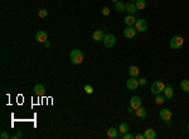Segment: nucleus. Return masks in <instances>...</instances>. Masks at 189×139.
<instances>
[{
  "label": "nucleus",
  "instance_id": "nucleus-1",
  "mask_svg": "<svg viewBox=\"0 0 189 139\" xmlns=\"http://www.w3.org/2000/svg\"><path fill=\"white\" fill-rule=\"evenodd\" d=\"M69 58H71V62L73 63V64L76 65H78V64H81L82 62H83V53L81 52L80 49H73L71 52V55H69Z\"/></svg>",
  "mask_w": 189,
  "mask_h": 139
},
{
  "label": "nucleus",
  "instance_id": "nucleus-2",
  "mask_svg": "<svg viewBox=\"0 0 189 139\" xmlns=\"http://www.w3.org/2000/svg\"><path fill=\"white\" fill-rule=\"evenodd\" d=\"M103 44H105L106 48H113L116 44V38L115 35H112V34H107V35H105V38H103Z\"/></svg>",
  "mask_w": 189,
  "mask_h": 139
},
{
  "label": "nucleus",
  "instance_id": "nucleus-3",
  "mask_svg": "<svg viewBox=\"0 0 189 139\" xmlns=\"http://www.w3.org/2000/svg\"><path fill=\"white\" fill-rule=\"evenodd\" d=\"M183 43H184V39H183L182 36L176 35V36H173L172 40H170V48L173 49H179L180 46L183 45Z\"/></svg>",
  "mask_w": 189,
  "mask_h": 139
},
{
  "label": "nucleus",
  "instance_id": "nucleus-4",
  "mask_svg": "<svg viewBox=\"0 0 189 139\" xmlns=\"http://www.w3.org/2000/svg\"><path fill=\"white\" fill-rule=\"evenodd\" d=\"M164 88H165V85L163 81H154L151 85V91L156 95V94H160L162 91H164Z\"/></svg>",
  "mask_w": 189,
  "mask_h": 139
},
{
  "label": "nucleus",
  "instance_id": "nucleus-5",
  "mask_svg": "<svg viewBox=\"0 0 189 139\" xmlns=\"http://www.w3.org/2000/svg\"><path fill=\"white\" fill-rule=\"evenodd\" d=\"M147 21L144 20V19H139V20L136 21V24H135V28H136V30H139L140 33H143V31L147 30Z\"/></svg>",
  "mask_w": 189,
  "mask_h": 139
},
{
  "label": "nucleus",
  "instance_id": "nucleus-6",
  "mask_svg": "<svg viewBox=\"0 0 189 139\" xmlns=\"http://www.w3.org/2000/svg\"><path fill=\"white\" fill-rule=\"evenodd\" d=\"M136 29H134L132 26H127L126 29L124 30V36L126 38V39H131V38H134L135 35H136Z\"/></svg>",
  "mask_w": 189,
  "mask_h": 139
},
{
  "label": "nucleus",
  "instance_id": "nucleus-7",
  "mask_svg": "<svg viewBox=\"0 0 189 139\" xmlns=\"http://www.w3.org/2000/svg\"><path fill=\"white\" fill-rule=\"evenodd\" d=\"M126 87L129 88L130 90H135V89H137V87H139V80H136L135 78H130L127 81H126Z\"/></svg>",
  "mask_w": 189,
  "mask_h": 139
},
{
  "label": "nucleus",
  "instance_id": "nucleus-8",
  "mask_svg": "<svg viewBox=\"0 0 189 139\" xmlns=\"http://www.w3.org/2000/svg\"><path fill=\"white\" fill-rule=\"evenodd\" d=\"M36 39L39 43H44V42H47V40H48V34H47L44 30H39L36 34Z\"/></svg>",
  "mask_w": 189,
  "mask_h": 139
},
{
  "label": "nucleus",
  "instance_id": "nucleus-9",
  "mask_svg": "<svg viewBox=\"0 0 189 139\" xmlns=\"http://www.w3.org/2000/svg\"><path fill=\"white\" fill-rule=\"evenodd\" d=\"M34 93H36L38 97L46 95V87H44V85H42V84L34 85Z\"/></svg>",
  "mask_w": 189,
  "mask_h": 139
},
{
  "label": "nucleus",
  "instance_id": "nucleus-10",
  "mask_svg": "<svg viewBox=\"0 0 189 139\" xmlns=\"http://www.w3.org/2000/svg\"><path fill=\"white\" fill-rule=\"evenodd\" d=\"M160 118H162L163 120H165V122H169L170 119H172V112H170L169 109L160 110Z\"/></svg>",
  "mask_w": 189,
  "mask_h": 139
},
{
  "label": "nucleus",
  "instance_id": "nucleus-11",
  "mask_svg": "<svg viewBox=\"0 0 189 139\" xmlns=\"http://www.w3.org/2000/svg\"><path fill=\"white\" fill-rule=\"evenodd\" d=\"M130 107H132L135 110L141 107V99L139 97H132L130 99Z\"/></svg>",
  "mask_w": 189,
  "mask_h": 139
},
{
  "label": "nucleus",
  "instance_id": "nucleus-12",
  "mask_svg": "<svg viewBox=\"0 0 189 139\" xmlns=\"http://www.w3.org/2000/svg\"><path fill=\"white\" fill-rule=\"evenodd\" d=\"M124 21H125V24L127 25V26H132V25H135V24H136L137 19L135 18V15H131V14H129L127 17H126V18L124 19Z\"/></svg>",
  "mask_w": 189,
  "mask_h": 139
},
{
  "label": "nucleus",
  "instance_id": "nucleus-13",
  "mask_svg": "<svg viewBox=\"0 0 189 139\" xmlns=\"http://www.w3.org/2000/svg\"><path fill=\"white\" fill-rule=\"evenodd\" d=\"M144 137H145V139H155L156 138V132L154 130V129L149 128V129H146V130L144 132Z\"/></svg>",
  "mask_w": 189,
  "mask_h": 139
},
{
  "label": "nucleus",
  "instance_id": "nucleus-14",
  "mask_svg": "<svg viewBox=\"0 0 189 139\" xmlns=\"http://www.w3.org/2000/svg\"><path fill=\"white\" fill-rule=\"evenodd\" d=\"M103 38H105V35H103L102 30H96L92 35V39L94 42H101V40H103Z\"/></svg>",
  "mask_w": 189,
  "mask_h": 139
},
{
  "label": "nucleus",
  "instance_id": "nucleus-15",
  "mask_svg": "<svg viewBox=\"0 0 189 139\" xmlns=\"http://www.w3.org/2000/svg\"><path fill=\"white\" fill-rule=\"evenodd\" d=\"M139 73H140V70H139V68L136 67V65H131V67H129V75L132 78H136L139 75Z\"/></svg>",
  "mask_w": 189,
  "mask_h": 139
},
{
  "label": "nucleus",
  "instance_id": "nucleus-16",
  "mask_svg": "<svg viewBox=\"0 0 189 139\" xmlns=\"http://www.w3.org/2000/svg\"><path fill=\"white\" fill-rule=\"evenodd\" d=\"M126 11H127L129 14H131V15H135V13L137 11L136 5L132 4V3H129V4H126Z\"/></svg>",
  "mask_w": 189,
  "mask_h": 139
},
{
  "label": "nucleus",
  "instance_id": "nucleus-17",
  "mask_svg": "<svg viewBox=\"0 0 189 139\" xmlns=\"http://www.w3.org/2000/svg\"><path fill=\"white\" fill-rule=\"evenodd\" d=\"M115 10L117 11V13L126 11V4H124L122 1H117V3H115Z\"/></svg>",
  "mask_w": 189,
  "mask_h": 139
},
{
  "label": "nucleus",
  "instance_id": "nucleus-18",
  "mask_svg": "<svg viewBox=\"0 0 189 139\" xmlns=\"http://www.w3.org/2000/svg\"><path fill=\"white\" fill-rule=\"evenodd\" d=\"M107 137H109V138H112V139H116V138L119 137L117 129H115V128H110L109 130H107Z\"/></svg>",
  "mask_w": 189,
  "mask_h": 139
},
{
  "label": "nucleus",
  "instance_id": "nucleus-19",
  "mask_svg": "<svg viewBox=\"0 0 189 139\" xmlns=\"http://www.w3.org/2000/svg\"><path fill=\"white\" fill-rule=\"evenodd\" d=\"M135 114H136L139 118H145V116H146V109H144L143 107H140V108H137L135 110Z\"/></svg>",
  "mask_w": 189,
  "mask_h": 139
},
{
  "label": "nucleus",
  "instance_id": "nucleus-20",
  "mask_svg": "<svg viewBox=\"0 0 189 139\" xmlns=\"http://www.w3.org/2000/svg\"><path fill=\"white\" fill-rule=\"evenodd\" d=\"M164 95H165V98H168V99L173 98V88L169 87V85L164 88Z\"/></svg>",
  "mask_w": 189,
  "mask_h": 139
},
{
  "label": "nucleus",
  "instance_id": "nucleus-21",
  "mask_svg": "<svg viewBox=\"0 0 189 139\" xmlns=\"http://www.w3.org/2000/svg\"><path fill=\"white\" fill-rule=\"evenodd\" d=\"M180 87H182V90H183V91H185V93H189V80H188V79H184V80H182Z\"/></svg>",
  "mask_w": 189,
  "mask_h": 139
},
{
  "label": "nucleus",
  "instance_id": "nucleus-22",
  "mask_svg": "<svg viewBox=\"0 0 189 139\" xmlns=\"http://www.w3.org/2000/svg\"><path fill=\"white\" fill-rule=\"evenodd\" d=\"M135 5H136L137 10H143V9H145V6H146V3H145V0H136Z\"/></svg>",
  "mask_w": 189,
  "mask_h": 139
},
{
  "label": "nucleus",
  "instance_id": "nucleus-23",
  "mask_svg": "<svg viewBox=\"0 0 189 139\" xmlns=\"http://www.w3.org/2000/svg\"><path fill=\"white\" fill-rule=\"evenodd\" d=\"M119 132H120V133H122V134L127 133V132H129V125L126 124V123H121L120 127H119Z\"/></svg>",
  "mask_w": 189,
  "mask_h": 139
},
{
  "label": "nucleus",
  "instance_id": "nucleus-24",
  "mask_svg": "<svg viewBox=\"0 0 189 139\" xmlns=\"http://www.w3.org/2000/svg\"><path fill=\"white\" fill-rule=\"evenodd\" d=\"M164 100H165V95H162V93L156 94V98H155V103L156 104H163Z\"/></svg>",
  "mask_w": 189,
  "mask_h": 139
},
{
  "label": "nucleus",
  "instance_id": "nucleus-25",
  "mask_svg": "<svg viewBox=\"0 0 189 139\" xmlns=\"http://www.w3.org/2000/svg\"><path fill=\"white\" fill-rule=\"evenodd\" d=\"M38 17L39 18H47L48 17V10H47V9H40L39 11H38Z\"/></svg>",
  "mask_w": 189,
  "mask_h": 139
},
{
  "label": "nucleus",
  "instance_id": "nucleus-26",
  "mask_svg": "<svg viewBox=\"0 0 189 139\" xmlns=\"http://www.w3.org/2000/svg\"><path fill=\"white\" fill-rule=\"evenodd\" d=\"M101 13H102V15H105V17L110 15V9H109V6H103V8L101 9Z\"/></svg>",
  "mask_w": 189,
  "mask_h": 139
},
{
  "label": "nucleus",
  "instance_id": "nucleus-27",
  "mask_svg": "<svg viewBox=\"0 0 189 139\" xmlns=\"http://www.w3.org/2000/svg\"><path fill=\"white\" fill-rule=\"evenodd\" d=\"M84 91H86L87 94H92L93 93V88L91 87V85H84Z\"/></svg>",
  "mask_w": 189,
  "mask_h": 139
},
{
  "label": "nucleus",
  "instance_id": "nucleus-28",
  "mask_svg": "<svg viewBox=\"0 0 189 139\" xmlns=\"http://www.w3.org/2000/svg\"><path fill=\"white\" fill-rule=\"evenodd\" d=\"M0 138H1V139H8V138H10V135L6 133V132H1V134H0Z\"/></svg>",
  "mask_w": 189,
  "mask_h": 139
},
{
  "label": "nucleus",
  "instance_id": "nucleus-29",
  "mask_svg": "<svg viewBox=\"0 0 189 139\" xmlns=\"http://www.w3.org/2000/svg\"><path fill=\"white\" fill-rule=\"evenodd\" d=\"M122 138H124V139H134L135 137H134V135H131L130 133H125L124 135H122Z\"/></svg>",
  "mask_w": 189,
  "mask_h": 139
},
{
  "label": "nucleus",
  "instance_id": "nucleus-30",
  "mask_svg": "<svg viewBox=\"0 0 189 139\" xmlns=\"http://www.w3.org/2000/svg\"><path fill=\"white\" fill-rule=\"evenodd\" d=\"M145 84H146V79H145V78H140V79H139V85L144 87Z\"/></svg>",
  "mask_w": 189,
  "mask_h": 139
},
{
  "label": "nucleus",
  "instance_id": "nucleus-31",
  "mask_svg": "<svg viewBox=\"0 0 189 139\" xmlns=\"http://www.w3.org/2000/svg\"><path fill=\"white\" fill-rule=\"evenodd\" d=\"M21 137V133H20V132H18V133L17 134H14V135H13V139H18V138H20Z\"/></svg>",
  "mask_w": 189,
  "mask_h": 139
},
{
  "label": "nucleus",
  "instance_id": "nucleus-32",
  "mask_svg": "<svg viewBox=\"0 0 189 139\" xmlns=\"http://www.w3.org/2000/svg\"><path fill=\"white\" fill-rule=\"evenodd\" d=\"M136 139H145V137H144V134H137L136 137H135Z\"/></svg>",
  "mask_w": 189,
  "mask_h": 139
},
{
  "label": "nucleus",
  "instance_id": "nucleus-33",
  "mask_svg": "<svg viewBox=\"0 0 189 139\" xmlns=\"http://www.w3.org/2000/svg\"><path fill=\"white\" fill-rule=\"evenodd\" d=\"M43 44H44V46H46V48H49V46H50V43L48 42V40H47V42H44Z\"/></svg>",
  "mask_w": 189,
  "mask_h": 139
},
{
  "label": "nucleus",
  "instance_id": "nucleus-34",
  "mask_svg": "<svg viewBox=\"0 0 189 139\" xmlns=\"http://www.w3.org/2000/svg\"><path fill=\"white\" fill-rule=\"evenodd\" d=\"M112 1H113V3H117V1H119V0H112Z\"/></svg>",
  "mask_w": 189,
  "mask_h": 139
},
{
  "label": "nucleus",
  "instance_id": "nucleus-35",
  "mask_svg": "<svg viewBox=\"0 0 189 139\" xmlns=\"http://www.w3.org/2000/svg\"><path fill=\"white\" fill-rule=\"evenodd\" d=\"M188 130H189V123H188Z\"/></svg>",
  "mask_w": 189,
  "mask_h": 139
},
{
  "label": "nucleus",
  "instance_id": "nucleus-36",
  "mask_svg": "<svg viewBox=\"0 0 189 139\" xmlns=\"http://www.w3.org/2000/svg\"><path fill=\"white\" fill-rule=\"evenodd\" d=\"M131 1H136V0H131Z\"/></svg>",
  "mask_w": 189,
  "mask_h": 139
}]
</instances>
